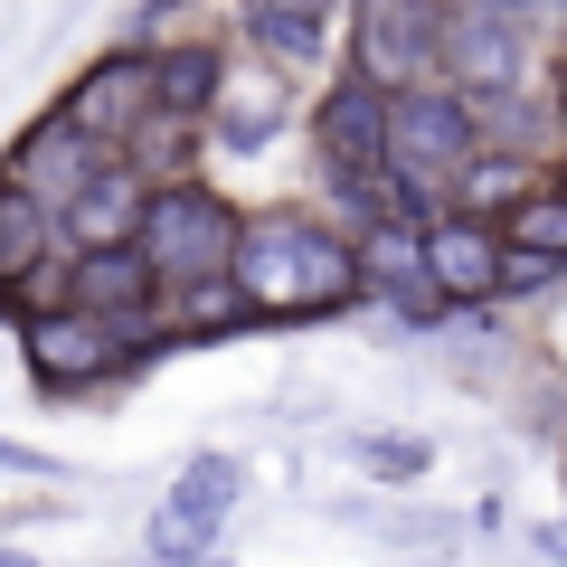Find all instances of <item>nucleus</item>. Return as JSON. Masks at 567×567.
<instances>
[{"instance_id":"nucleus-1","label":"nucleus","mask_w":567,"mask_h":567,"mask_svg":"<svg viewBox=\"0 0 567 567\" xmlns=\"http://www.w3.org/2000/svg\"><path fill=\"white\" fill-rule=\"evenodd\" d=\"M227 275H237L256 322H341V312L369 303L360 237L331 208H256V218H237Z\"/></svg>"},{"instance_id":"nucleus-2","label":"nucleus","mask_w":567,"mask_h":567,"mask_svg":"<svg viewBox=\"0 0 567 567\" xmlns=\"http://www.w3.org/2000/svg\"><path fill=\"white\" fill-rule=\"evenodd\" d=\"M483 152V104L445 76H416L388 95V189H398L416 218L445 208V181Z\"/></svg>"},{"instance_id":"nucleus-3","label":"nucleus","mask_w":567,"mask_h":567,"mask_svg":"<svg viewBox=\"0 0 567 567\" xmlns=\"http://www.w3.org/2000/svg\"><path fill=\"white\" fill-rule=\"evenodd\" d=\"M237 218H246V208L227 199V189H208L199 171H171V181H152V199H142L133 246L152 256V275H162V293H171V284L227 275V256H237Z\"/></svg>"},{"instance_id":"nucleus-4","label":"nucleus","mask_w":567,"mask_h":567,"mask_svg":"<svg viewBox=\"0 0 567 567\" xmlns=\"http://www.w3.org/2000/svg\"><path fill=\"white\" fill-rule=\"evenodd\" d=\"M20 360H29V388H39L48 406L58 398H95V388L152 369L104 312H85V303H29L20 312Z\"/></svg>"},{"instance_id":"nucleus-5","label":"nucleus","mask_w":567,"mask_h":567,"mask_svg":"<svg viewBox=\"0 0 567 567\" xmlns=\"http://www.w3.org/2000/svg\"><path fill=\"white\" fill-rule=\"evenodd\" d=\"M435 76L464 85L473 104H502L539 76V39H529L520 10L502 0H445V29H435Z\"/></svg>"},{"instance_id":"nucleus-6","label":"nucleus","mask_w":567,"mask_h":567,"mask_svg":"<svg viewBox=\"0 0 567 567\" xmlns=\"http://www.w3.org/2000/svg\"><path fill=\"white\" fill-rule=\"evenodd\" d=\"M58 303L104 312V322H114L123 341L142 350V360H171V331H162V275H152V256H142L133 237H123V246H76V256H58Z\"/></svg>"},{"instance_id":"nucleus-7","label":"nucleus","mask_w":567,"mask_h":567,"mask_svg":"<svg viewBox=\"0 0 567 567\" xmlns=\"http://www.w3.org/2000/svg\"><path fill=\"white\" fill-rule=\"evenodd\" d=\"M293 123H303V76L275 66V58H256V48H227L218 104H208V142H218V152H275Z\"/></svg>"},{"instance_id":"nucleus-8","label":"nucleus","mask_w":567,"mask_h":567,"mask_svg":"<svg viewBox=\"0 0 567 567\" xmlns=\"http://www.w3.org/2000/svg\"><path fill=\"white\" fill-rule=\"evenodd\" d=\"M303 133H312V181H388V85L341 66V85L312 95Z\"/></svg>"},{"instance_id":"nucleus-9","label":"nucleus","mask_w":567,"mask_h":567,"mask_svg":"<svg viewBox=\"0 0 567 567\" xmlns=\"http://www.w3.org/2000/svg\"><path fill=\"white\" fill-rule=\"evenodd\" d=\"M435 29H445V0H350V76L388 85V95L435 76Z\"/></svg>"},{"instance_id":"nucleus-10","label":"nucleus","mask_w":567,"mask_h":567,"mask_svg":"<svg viewBox=\"0 0 567 567\" xmlns=\"http://www.w3.org/2000/svg\"><path fill=\"white\" fill-rule=\"evenodd\" d=\"M360 275H369V303H388L406 331H445L454 322V303L425 275V218L416 208H388L379 227H360Z\"/></svg>"},{"instance_id":"nucleus-11","label":"nucleus","mask_w":567,"mask_h":567,"mask_svg":"<svg viewBox=\"0 0 567 567\" xmlns=\"http://www.w3.org/2000/svg\"><path fill=\"white\" fill-rule=\"evenodd\" d=\"M237 502H246V464L237 454H189L181 473H171V492H162V511H152V558H181V548H208L227 520H237Z\"/></svg>"},{"instance_id":"nucleus-12","label":"nucleus","mask_w":567,"mask_h":567,"mask_svg":"<svg viewBox=\"0 0 567 567\" xmlns=\"http://www.w3.org/2000/svg\"><path fill=\"white\" fill-rule=\"evenodd\" d=\"M502 256H511L502 218H473V208H435L425 218V275H435V293L454 312L502 303Z\"/></svg>"},{"instance_id":"nucleus-13","label":"nucleus","mask_w":567,"mask_h":567,"mask_svg":"<svg viewBox=\"0 0 567 567\" xmlns=\"http://www.w3.org/2000/svg\"><path fill=\"white\" fill-rule=\"evenodd\" d=\"M104 162H114V142H95V133H85V123H66L58 104H48V114L29 123L20 142H10V162H0V181H20L29 199H48V208H66V199H76V189L95 181Z\"/></svg>"},{"instance_id":"nucleus-14","label":"nucleus","mask_w":567,"mask_h":567,"mask_svg":"<svg viewBox=\"0 0 567 567\" xmlns=\"http://www.w3.org/2000/svg\"><path fill=\"white\" fill-rule=\"evenodd\" d=\"M58 114H66V123H85L95 142H114V152H123V142H133V123L152 114V48H142V39L104 48V58L58 95Z\"/></svg>"},{"instance_id":"nucleus-15","label":"nucleus","mask_w":567,"mask_h":567,"mask_svg":"<svg viewBox=\"0 0 567 567\" xmlns=\"http://www.w3.org/2000/svg\"><path fill=\"white\" fill-rule=\"evenodd\" d=\"M237 29H246V48H256V58L312 76V66L350 39V0H237Z\"/></svg>"},{"instance_id":"nucleus-16","label":"nucleus","mask_w":567,"mask_h":567,"mask_svg":"<svg viewBox=\"0 0 567 567\" xmlns=\"http://www.w3.org/2000/svg\"><path fill=\"white\" fill-rule=\"evenodd\" d=\"M58 208L48 199H29L20 181H0V293H10V303H48V293H58Z\"/></svg>"},{"instance_id":"nucleus-17","label":"nucleus","mask_w":567,"mask_h":567,"mask_svg":"<svg viewBox=\"0 0 567 567\" xmlns=\"http://www.w3.org/2000/svg\"><path fill=\"white\" fill-rule=\"evenodd\" d=\"M142 199H152V171H142L133 152H114V162L58 208V246H66V256H76V246H123L142 227Z\"/></svg>"},{"instance_id":"nucleus-18","label":"nucleus","mask_w":567,"mask_h":567,"mask_svg":"<svg viewBox=\"0 0 567 567\" xmlns=\"http://www.w3.org/2000/svg\"><path fill=\"white\" fill-rule=\"evenodd\" d=\"M218 66H227L218 39H152V114L208 123V104H218Z\"/></svg>"},{"instance_id":"nucleus-19","label":"nucleus","mask_w":567,"mask_h":567,"mask_svg":"<svg viewBox=\"0 0 567 567\" xmlns=\"http://www.w3.org/2000/svg\"><path fill=\"white\" fill-rule=\"evenodd\" d=\"M162 331H171V350H199V341H227V331H256V312H246L237 275H199V284L162 293Z\"/></svg>"},{"instance_id":"nucleus-20","label":"nucleus","mask_w":567,"mask_h":567,"mask_svg":"<svg viewBox=\"0 0 567 567\" xmlns=\"http://www.w3.org/2000/svg\"><path fill=\"white\" fill-rule=\"evenodd\" d=\"M529 189H539V171H529L520 142H483V152H473V162L445 181V208H473V218H511Z\"/></svg>"},{"instance_id":"nucleus-21","label":"nucleus","mask_w":567,"mask_h":567,"mask_svg":"<svg viewBox=\"0 0 567 567\" xmlns=\"http://www.w3.org/2000/svg\"><path fill=\"white\" fill-rule=\"evenodd\" d=\"M341 454L369 483H425V473H435V435H416V425H350Z\"/></svg>"},{"instance_id":"nucleus-22","label":"nucleus","mask_w":567,"mask_h":567,"mask_svg":"<svg viewBox=\"0 0 567 567\" xmlns=\"http://www.w3.org/2000/svg\"><path fill=\"white\" fill-rule=\"evenodd\" d=\"M199 142H208V123H189V114H142L123 152H133L152 181H171V171H199Z\"/></svg>"},{"instance_id":"nucleus-23","label":"nucleus","mask_w":567,"mask_h":567,"mask_svg":"<svg viewBox=\"0 0 567 567\" xmlns=\"http://www.w3.org/2000/svg\"><path fill=\"white\" fill-rule=\"evenodd\" d=\"M502 237H511V246H529V256H548V265H567V189H558V181H539V189H529V199L502 218Z\"/></svg>"},{"instance_id":"nucleus-24","label":"nucleus","mask_w":567,"mask_h":567,"mask_svg":"<svg viewBox=\"0 0 567 567\" xmlns=\"http://www.w3.org/2000/svg\"><path fill=\"white\" fill-rule=\"evenodd\" d=\"M0 473H10V483H48L58 464H48L39 445H20V435H0Z\"/></svg>"},{"instance_id":"nucleus-25","label":"nucleus","mask_w":567,"mask_h":567,"mask_svg":"<svg viewBox=\"0 0 567 567\" xmlns=\"http://www.w3.org/2000/svg\"><path fill=\"white\" fill-rule=\"evenodd\" d=\"M548 142L567 152V66H558V85H548Z\"/></svg>"},{"instance_id":"nucleus-26","label":"nucleus","mask_w":567,"mask_h":567,"mask_svg":"<svg viewBox=\"0 0 567 567\" xmlns=\"http://www.w3.org/2000/svg\"><path fill=\"white\" fill-rule=\"evenodd\" d=\"M152 567H227V548L208 539V548H181V558H152Z\"/></svg>"},{"instance_id":"nucleus-27","label":"nucleus","mask_w":567,"mask_h":567,"mask_svg":"<svg viewBox=\"0 0 567 567\" xmlns=\"http://www.w3.org/2000/svg\"><path fill=\"white\" fill-rule=\"evenodd\" d=\"M502 10H520V20H567V0H502Z\"/></svg>"},{"instance_id":"nucleus-28","label":"nucleus","mask_w":567,"mask_h":567,"mask_svg":"<svg viewBox=\"0 0 567 567\" xmlns=\"http://www.w3.org/2000/svg\"><path fill=\"white\" fill-rule=\"evenodd\" d=\"M0 567H48V558H29V548H0Z\"/></svg>"},{"instance_id":"nucleus-29","label":"nucleus","mask_w":567,"mask_h":567,"mask_svg":"<svg viewBox=\"0 0 567 567\" xmlns=\"http://www.w3.org/2000/svg\"><path fill=\"white\" fill-rule=\"evenodd\" d=\"M548 181H558V189H567V152H558V162H548Z\"/></svg>"}]
</instances>
